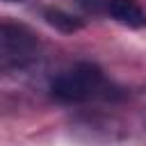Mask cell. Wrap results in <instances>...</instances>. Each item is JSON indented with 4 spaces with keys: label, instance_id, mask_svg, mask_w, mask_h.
<instances>
[{
    "label": "cell",
    "instance_id": "1",
    "mask_svg": "<svg viewBox=\"0 0 146 146\" xmlns=\"http://www.w3.org/2000/svg\"><path fill=\"white\" fill-rule=\"evenodd\" d=\"M105 89V75L91 62H78L71 68L55 75L50 82V94L59 103H84L98 96H107Z\"/></svg>",
    "mask_w": 146,
    "mask_h": 146
},
{
    "label": "cell",
    "instance_id": "2",
    "mask_svg": "<svg viewBox=\"0 0 146 146\" xmlns=\"http://www.w3.org/2000/svg\"><path fill=\"white\" fill-rule=\"evenodd\" d=\"M39 48V36L23 23L0 21V59L23 62Z\"/></svg>",
    "mask_w": 146,
    "mask_h": 146
},
{
    "label": "cell",
    "instance_id": "3",
    "mask_svg": "<svg viewBox=\"0 0 146 146\" xmlns=\"http://www.w3.org/2000/svg\"><path fill=\"white\" fill-rule=\"evenodd\" d=\"M107 14L125 27H132V30L146 27V11L139 5V0H110Z\"/></svg>",
    "mask_w": 146,
    "mask_h": 146
},
{
    "label": "cell",
    "instance_id": "4",
    "mask_svg": "<svg viewBox=\"0 0 146 146\" xmlns=\"http://www.w3.org/2000/svg\"><path fill=\"white\" fill-rule=\"evenodd\" d=\"M46 21H48V25H52V27H57L59 32H78V30H82V18H78V16H73V14H68V11H64V9H57V7H50V9H46Z\"/></svg>",
    "mask_w": 146,
    "mask_h": 146
},
{
    "label": "cell",
    "instance_id": "5",
    "mask_svg": "<svg viewBox=\"0 0 146 146\" xmlns=\"http://www.w3.org/2000/svg\"><path fill=\"white\" fill-rule=\"evenodd\" d=\"M107 2H110V0H78V5H80L84 11H91V14L107 11Z\"/></svg>",
    "mask_w": 146,
    "mask_h": 146
},
{
    "label": "cell",
    "instance_id": "6",
    "mask_svg": "<svg viewBox=\"0 0 146 146\" xmlns=\"http://www.w3.org/2000/svg\"><path fill=\"white\" fill-rule=\"evenodd\" d=\"M5 2H25V0H5Z\"/></svg>",
    "mask_w": 146,
    "mask_h": 146
}]
</instances>
